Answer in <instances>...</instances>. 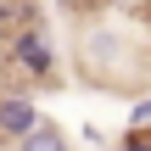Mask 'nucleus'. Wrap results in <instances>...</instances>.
Instances as JSON below:
<instances>
[{
	"label": "nucleus",
	"instance_id": "3",
	"mask_svg": "<svg viewBox=\"0 0 151 151\" xmlns=\"http://www.w3.org/2000/svg\"><path fill=\"white\" fill-rule=\"evenodd\" d=\"M17 151H73V146H67V134H62L50 118H39V123H34V129L17 140Z\"/></svg>",
	"mask_w": 151,
	"mask_h": 151
},
{
	"label": "nucleus",
	"instance_id": "2",
	"mask_svg": "<svg viewBox=\"0 0 151 151\" xmlns=\"http://www.w3.org/2000/svg\"><path fill=\"white\" fill-rule=\"evenodd\" d=\"M34 123H39L34 95H22V90H0V140H22Z\"/></svg>",
	"mask_w": 151,
	"mask_h": 151
},
{
	"label": "nucleus",
	"instance_id": "5",
	"mask_svg": "<svg viewBox=\"0 0 151 151\" xmlns=\"http://www.w3.org/2000/svg\"><path fill=\"white\" fill-rule=\"evenodd\" d=\"M56 6H62V11H84V0H56Z\"/></svg>",
	"mask_w": 151,
	"mask_h": 151
},
{
	"label": "nucleus",
	"instance_id": "4",
	"mask_svg": "<svg viewBox=\"0 0 151 151\" xmlns=\"http://www.w3.org/2000/svg\"><path fill=\"white\" fill-rule=\"evenodd\" d=\"M146 129H151V95L129 106V134H146Z\"/></svg>",
	"mask_w": 151,
	"mask_h": 151
},
{
	"label": "nucleus",
	"instance_id": "1",
	"mask_svg": "<svg viewBox=\"0 0 151 151\" xmlns=\"http://www.w3.org/2000/svg\"><path fill=\"white\" fill-rule=\"evenodd\" d=\"M11 67L28 84H56V45H50L45 22H28L11 34Z\"/></svg>",
	"mask_w": 151,
	"mask_h": 151
}]
</instances>
